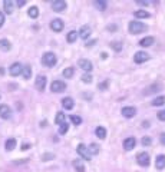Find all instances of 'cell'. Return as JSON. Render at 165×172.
Wrapping results in <instances>:
<instances>
[{
    "mask_svg": "<svg viewBox=\"0 0 165 172\" xmlns=\"http://www.w3.org/2000/svg\"><path fill=\"white\" fill-rule=\"evenodd\" d=\"M77 63H79V68L83 69L86 73H88V72H91L92 68H93V66H92V63H91V60H88V59H79V62H77Z\"/></svg>",
    "mask_w": 165,
    "mask_h": 172,
    "instance_id": "cell-12",
    "label": "cell"
},
{
    "mask_svg": "<svg viewBox=\"0 0 165 172\" xmlns=\"http://www.w3.org/2000/svg\"><path fill=\"white\" fill-rule=\"evenodd\" d=\"M57 62V57L55 53H52V52H46V53L42 56V63L46 66V68H53L55 65H56Z\"/></svg>",
    "mask_w": 165,
    "mask_h": 172,
    "instance_id": "cell-1",
    "label": "cell"
},
{
    "mask_svg": "<svg viewBox=\"0 0 165 172\" xmlns=\"http://www.w3.org/2000/svg\"><path fill=\"white\" fill-rule=\"evenodd\" d=\"M0 73H2V75H4V69H3V68H0Z\"/></svg>",
    "mask_w": 165,
    "mask_h": 172,
    "instance_id": "cell-46",
    "label": "cell"
},
{
    "mask_svg": "<svg viewBox=\"0 0 165 172\" xmlns=\"http://www.w3.org/2000/svg\"><path fill=\"white\" fill-rule=\"evenodd\" d=\"M16 139L14 138H10L6 141V145H4V148H6V151H13L14 148H16Z\"/></svg>",
    "mask_w": 165,
    "mask_h": 172,
    "instance_id": "cell-22",
    "label": "cell"
},
{
    "mask_svg": "<svg viewBox=\"0 0 165 172\" xmlns=\"http://www.w3.org/2000/svg\"><path fill=\"white\" fill-rule=\"evenodd\" d=\"M52 9H53V12H63L65 9H66V2H63V0H55V2H52Z\"/></svg>",
    "mask_w": 165,
    "mask_h": 172,
    "instance_id": "cell-8",
    "label": "cell"
},
{
    "mask_svg": "<svg viewBox=\"0 0 165 172\" xmlns=\"http://www.w3.org/2000/svg\"><path fill=\"white\" fill-rule=\"evenodd\" d=\"M82 81L86 82V83H91V82H92V76H91V75H88V73H85V75H82Z\"/></svg>",
    "mask_w": 165,
    "mask_h": 172,
    "instance_id": "cell-37",
    "label": "cell"
},
{
    "mask_svg": "<svg viewBox=\"0 0 165 172\" xmlns=\"http://www.w3.org/2000/svg\"><path fill=\"white\" fill-rule=\"evenodd\" d=\"M158 119L159 121H162V122H165V109L158 112Z\"/></svg>",
    "mask_w": 165,
    "mask_h": 172,
    "instance_id": "cell-38",
    "label": "cell"
},
{
    "mask_svg": "<svg viewBox=\"0 0 165 172\" xmlns=\"http://www.w3.org/2000/svg\"><path fill=\"white\" fill-rule=\"evenodd\" d=\"M0 118H3V119L12 118V109L7 105H0Z\"/></svg>",
    "mask_w": 165,
    "mask_h": 172,
    "instance_id": "cell-10",
    "label": "cell"
},
{
    "mask_svg": "<svg viewBox=\"0 0 165 172\" xmlns=\"http://www.w3.org/2000/svg\"><path fill=\"white\" fill-rule=\"evenodd\" d=\"M151 142H152V139L149 138V136H144V138H142V145L144 146L151 145Z\"/></svg>",
    "mask_w": 165,
    "mask_h": 172,
    "instance_id": "cell-36",
    "label": "cell"
},
{
    "mask_svg": "<svg viewBox=\"0 0 165 172\" xmlns=\"http://www.w3.org/2000/svg\"><path fill=\"white\" fill-rule=\"evenodd\" d=\"M165 103V96H157V98L152 99L151 105L152 106H161V105Z\"/></svg>",
    "mask_w": 165,
    "mask_h": 172,
    "instance_id": "cell-25",
    "label": "cell"
},
{
    "mask_svg": "<svg viewBox=\"0 0 165 172\" xmlns=\"http://www.w3.org/2000/svg\"><path fill=\"white\" fill-rule=\"evenodd\" d=\"M106 85H108V81H106V82H104V83H101V85H99V89H102V91H104V89H106Z\"/></svg>",
    "mask_w": 165,
    "mask_h": 172,
    "instance_id": "cell-43",
    "label": "cell"
},
{
    "mask_svg": "<svg viewBox=\"0 0 165 172\" xmlns=\"http://www.w3.org/2000/svg\"><path fill=\"white\" fill-rule=\"evenodd\" d=\"M72 164H73V168L76 169L77 172H85V165H83V162H82V161H79V159H75Z\"/></svg>",
    "mask_w": 165,
    "mask_h": 172,
    "instance_id": "cell-24",
    "label": "cell"
},
{
    "mask_svg": "<svg viewBox=\"0 0 165 172\" xmlns=\"http://www.w3.org/2000/svg\"><path fill=\"white\" fill-rule=\"evenodd\" d=\"M55 122H56L57 125H62V123H65V122H66V121H65V113H63V112H57Z\"/></svg>",
    "mask_w": 165,
    "mask_h": 172,
    "instance_id": "cell-29",
    "label": "cell"
},
{
    "mask_svg": "<svg viewBox=\"0 0 165 172\" xmlns=\"http://www.w3.org/2000/svg\"><path fill=\"white\" fill-rule=\"evenodd\" d=\"M66 89V83L62 81H53L51 85V91L53 93H61V92H65Z\"/></svg>",
    "mask_w": 165,
    "mask_h": 172,
    "instance_id": "cell-3",
    "label": "cell"
},
{
    "mask_svg": "<svg viewBox=\"0 0 165 172\" xmlns=\"http://www.w3.org/2000/svg\"><path fill=\"white\" fill-rule=\"evenodd\" d=\"M91 27L89 26H82L81 27V32H79V34L77 36H81L82 39H88L89 36H91Z\"/></svg>",
    "mask_w": 165,
    "mask_h": 172,
    "instance_id": "cell-16",
    "label": "cell"
},
{
    "mask_svg": "<svg viewBox=\"0 0 165 172\" xmlns=\"http://www.w3.org/2000/svg\"><path fill=\"white\" fill-rule=\"evenodd\" d=\"M13 2H10V0H4L3 2V9L4 12H6L7 14H12L13 13Z\"/></svg>",
    "mask_w": 165,
    "mask_h": 172,
    "instance_id": "cell-18",
    "label": "cell"
},
{
    "mask_svg": "<svg viewBox=\"0 0 165 172\" xmlns=\"http://www.w3.org/2000/svg\"><path fill=\"white\" fill-rule=\"evenodd\" d=\"M112 47H115V50H116V52H119V50H121V47H122V44H118V43H112Z\"/></svg>",
    "mask_w": 165,
    "mask_h": 172,
    "instance_id": "cell-40",
    "label": "cell"
},
{
    "mask_svg": "<svg viewBox=\"0 0 165 172\" xmlns=\"http://www.w3.org/2000/svg\"><path fill=\"white\" fill-rule=\"evenodd\" d=\"M159 141H161L162 145H165V132H164V133H161V136H159Z\"/></svg>",
    "mask_w": 165,
    "mask_h": 172,
    "instance_id": "cell-42",
    "label": "cell"
},
{
    "mask_svg": "<svg viewBox=\"0 0 165 172\" xmlns=\"http://www.w3.org/2000/svg\"><path fill=\"white\" fill-rule=\"evenodd\" d=\"M146 60H149V55L146 52H136L134 56L135 63H145Z\"/></svg>",
    "mask_w": 165,
    "mask_h": 172,
    "instance_id": "cell-5",
    "label": "cell"
},
{
    "mask_svg": "<svg viewBox=\"0 0 165 172\" xmlns=\"http://www.w3.org/2000/svg\"><path fill=\"white\" fill-rule=\"evenodd\" d=\"M98 152H99L98 143H91V146H89V154H91V155H96Z\"/></svg>",
    "mask_w": 165,
    "mask_h": 172,
    "instance_id": "cell-32",
    "label": "cell"
},
{
    "mask_svg": "<svg viewBox=\"0 0 165 172\" xmlns=\"http://www.w3.org/2000/svg\"><path fill=\"white\" fill-rule=\"evenodd\" d=\"M27 14H29V17H32V19H36V17L39 16V9H37L36 6H32L30 9H29V12H27Z\"/></svg>",
    "mask_w": 165,
    "mask_h": 172,
    "instance_id": "cell-27",
    "label": "cell"
},
{
    "mask_svg": "<svg viewBox=\"0 0 165 172\" xmlns=\"http://www.w3.org/2000/svg\"><path fill=\"white\" fill-rule=\"evenodd\" d=\"M73 99L72 98H63L62 99V106H63L65 109H67V111H71V109H73Z\"/></svg>",
    "mask_w": 165,
    "mask_h": 172,
    "instance_id": "cell-15",
    "label": "cell"
},
{
    "mask_svg": "<svg viewBox=\"0 0 165 172\" xmlns=\"http://www.w3.org/2000/svg\"><path fill=\"white\" fill-rule=\"evenodd\" d=\"M10 47H12V44H10V42L7 40V39H0V49L3 52H9L10 50Z\"/></svg>",
    "mask_w": 165,
    "mask_h": 172,
    "instance_id": "cell-20",
    "label": "cell"
},
{
    "mask_svg": "<svg viewBox=\"0 0 165 172\" xmlns=\"http://www.w3.org/2000/svg\"><path fill=\"white\" fill-rule=\"evenodd\" d=\"M135 145H136V141H135V138H126L124 141L125 151H132V149L135 148Z\"/></svg>",
    "mask_w": 165,
    "mask_h": 172,
    "instance_id": "cell-14",
    "label": "cell"
},
{
    "mask_svg": "<svg viewBox=\"0 0 165 172\" xmlns=\"http://www.w3.org/2000/svg\"><path fill=\"white\" fill-rule=\"evenodd\" d=\"M155 166L158 169H164L165 168V155H158L155 159Z\"/></svg>",
    "mask_w": 165,
    "mask_h": 172,
    "instance_id": "cell-17",
    "label": "cell"
},
{
    "mask_svg": "<svg viewBox=\"0 0 165 172\" xmlns=\"http://www.w3.org/2000/svg\"><path fill=\"white\" fill-rule=\"evenodd\" d=\"M24 4H26V0H19V2H17V6H19V7L24 6Z\"/></svg>",
    "mask_w": 165,
    "mask_h": 172,
    "instance_id": "cell-44",
    "label": "cell"
},
{
    "mask_svg": "<svg viewBox=\"0 0 165 172\" xmlns=\"http://www.w3.org/2000/svg\"><path fill=\"white\" fill-rule=\"evenodd\" d=\"M3 24H4V14L0 12V27L3 26Z\"/></svg>",
    "mask_w": 165,
    "mask_h": 172,
    "instance_id": "cell-41",
    "label": "cell"
},
{
    "mask_svg": "<svg viewBox=\"0 0 165 172\" xmlns=\"http://www.w3.org/2000/svg\"><path fill=\"white\" fill-rule=\"evenodd\" d=\"M95 6H96V9H98V10H105V9H106V6H108V3H106V2H104V0H96V2H95Z\"/></svg>",
    "mask_w": 165,
    "mask_h": 172,
    "instance_id": "cell-30",
    "label": "cell"
},
{
    "mask_svg": "<svg viewBox=\"0 0 165 172\" xmlns=\"http://www.w3.org/2000/svg\"><path fill=\"white\" fill-rule=\"evenodd\" d=\"M59 126H61V128H59V133H61V135H65L67 132V129H69V125L65 122V123H62V125H59Z\"/></svg>",
    "mask_w": 165,
    "mask_h": 172,
    "instance_id": "cell-34",
    "label": "cell"
},
{
    "mask_svg": "<svg viewBox=\"0 0 165 172\" xmlns=\"http://www.w3.org/2000/svg\"><path fill=\"white\" fill-rule=\"evenodd\" d=\"M136 162H138L141 166H148L149 162H151L149 154H146V152H139L138 155H136Z\"/></svg>",
    "mask_w": 165,
    "mask_h": 172,
    "instance_id": "cell-4",
    "label": "cell"
},
{
    "mask_svg": "<svg viewBox=\"0 0 165 172\" xmlns=\"http://www.w3.org/2000/svg\"><path fill=\"white\" fill-rule=\"evenodd\" d=\"M53 158H55V155H52V154H45L43 161H46V159H53Z\"/></svg>",
    "mask_w": 165,
    "mask_h": 172,
    "instance_id": "cell-39",
    "label": "cell"
},
{
    "mask_svg": "<svg viewBox=\"0 0 165 172\" xmlns=\"http://www.w3.org/2000/svg\"><path fill=\"white\" fill-rule=\"evenodd\" d=\"M154 37L152 36H148V37H144L141 42H139V44H141L142 47H148V46H151V44H154Z\"/></svg>",
    "mask_w": 165,
    "mask_h": 172,
    "instance_id": "cell-21",
    "label": "cell"
},
{
    "mask_svg": "<svg viewBox=\"0 0 165 172\" xmlns=\"http://www.w3.org/2000/svg\"><path fill=\"white\" fill-rule=\"evenodd\" d=\"M63 22L61 20V19H53V20L51 22V29L53 32H62L63 30Z\"/></svg>",
    "mask_w": 165,
    "mask_h": 172,
    "instance_id": "cell-11",
    "label": "cell"
},
{
    "mask_svg": "<svg viewBox=\"0 0 165 172\" xmlns=\"http://www.w3.org/2000/svg\"><path fill=\"white\" fill-rule=\"evenodd\" d=\"M35 86H36L37 91L43 92L45 91V86H46V76H43V75H39L36 78V81H35Z\"/></svg>",
    "mask_w": 165,
    "mask_h": 172,
    "instance_id": "cell-7",
    "label": "cell"
},
{
    "mask_svg": "<svg viewBox=\"0 0 165 172\" xmlns=\"http://www.w3.org/2000/svg\"><path fill=\"white\" fill-rule=\"evenodd\" d=\"M135 17H139V19H146V17H151V14L145 10H136L135 12Z\"/></svg>",
    "mask_w": 165,
    "mask_h": 172,
    "instance_id": "cell-31",
    "label": "cell"
},
{
    "mask_svg": "<svg viewBox=\"0 0 165 172\" xmlns=\"http://www.w3.org/2000/svg\"><path fill=\"white\" fill-rule=\"evenodd\" d=\"M161 89H162V88L159 86V85H151V86H149L148 89H145L142 93H144V95H151V93H155V92L161 91Z\"/></svg>",
    "mask_w": 165,
    "mask_h": 172,
    "instance_id": "cell-19",
    "label": "cell"
},
{
    "mask_svg": "<svg viewBox=\"0 0 165 172\" xmlns=\"http://www.w3.org/2000/svg\"><path fill=\"white\" fill-rule=\"evenodd\" d=\"M76 39H77V33H76V30H72V32H69V33H67L66 40L69 42V43H73V42H76Z\"/></svg>",
    "mask_w": 165,
    "mask_h": 172,
    "instance_id": "cell-28",
    "label": "cell"
},
{
    "mask_svg": "<svg viewBox=\"0 0 165 172\" xmlns=\"http://www.w3.org/2000/svg\"><path fill=\"white\" fill-rule=\"evenodd\" d=\"M22 75H23L24 79H30V76H32V68L29 66V65L23 66V69H22Z\"/></svg>",
    "mask_w": 165,
    "mask_h": 172,
    "instance_id": "cell-26",
    "label": "cell"
},
{
    "mask_svg": "<svg viewBox=\"0 0 165 172\" xmlns=\"http://www.w3.org/2000/svg\"><path fill=\"white\" fill-rule=\"evenodd\" d=\"M128 27H129V33L131 34H139L146 30V26H145L144 23H141V22H136V20L129 22Z\"/></svg>",
    "mask_w": 165,
    "mask_h": 172,
    "instance_id": "cell-2",
    "label": "cell"
},
{
    "mask_svg": "<svg viewBox=\"0 0 165 172\" xmlns=\"http://www.w3.org/2000/svg\"><path fill=\"white\" fill-rule=\"evenodd\" d=\"M95 133H96V136H98L99 139L106 138V129H105L104 126H98V128L95 129Z\"/></svg>",
    "mask_w": 165,
    "mask_h": 172,
    "instance_id": "cell-23",
    "label": "cell"
},
{
    "mask_svg": "<svg viewBox=\"0 0 165 172\" xmlns=\"http://www.w3.org/2000/svg\"><path fill=\"white\" fill-rule=\"evenodd\" d=\"M30 148V145H29V143H24L23 146H22V149H23V151H26V149H29Z\"/></svg>",
    "mask_w": 165,
    "mask_h": 172,
    "instance_id": "cell-45",
    "label": "cell"
},
{
    "mask_svg": "<svg viewBox=\"0 0 165 172\" xmlns=\"http://www.w3.org/2000/svg\"><path fill=\"white\" fill-rule=\"evenodd\" d=\"M71 121L73 122L75 125H81V123H82V118H81V116H75V115H72V116H71Z\"/></svg>",
    "mask_w": 165,
    "mask_h": 172,
    "instance_id": "cell-35",
    "label": "cell"
},
{
    "mask_svg": "<svg viewBox=\"0 0 165 172\" xmlns=\"http://www.w3.org/2000/svg\"><path fill=\"white\" fill-rule=\"evenodd\" d=\"M121 112H122V116H125V118H132V116L136 115V109L134 106H125V108H122Z\"/></svg>",
    "mask_w": 165,
    "mask_h": 172,
    "instance_id": "cell-13",
    "label": "cell"
},
{
    "mask_svg": "<svg viewBox=\"0 0 165 172\" xmlns=\"http://www.w3.org/2000/svg\"><path fill=\"white\" fill-rule=\"evenodd\" d=\"M77 154L82 156L83 159H86V161H91V154H89V149L86 145H83V143H81V145L77 146Z\"/></svg>",
    "mask_w": 165,
    "mask_h": 172,
    "instance_id": "cell-6",
    "label": "cell"
},
{
    "mask_svg": "<svg viewBox=\"0 0 165 172\" xmlns=\"http://www.w3.org/2000/svg\"><path fill=\"white\" fill-rule=\"evenodd\" d=\"M73 73H75L73 68H66L63 70V76H65V78H67V79H71L72 76H73Z\"/></svg>",
    "mask_w": 165,
    "mask_h": 172,
    "instance_id": "cell-33",
    "label": "cell"
},
{
    "mask_svg": "<svg viewBox=\"0 0 165 172\" xmlns=\"http://www.w3.org/2000/svg\"><path fill=\"white\" fill-rule=\"evenodd\" d=\"M22 69H23V66H22L19 62H16V63H13L9 68V73L12 75V76H19V75H22Z\"/></svg>",
    "mask_w": 165,
    "mask_h": 172,
    "instance_id": "cell-9",
    "label": "cell"
}]
</instances>
